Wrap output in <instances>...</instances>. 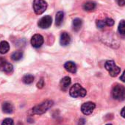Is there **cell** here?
Returning <instances> with one entry per match:
<instances>
[{"label": "cell", "instance_id": "19", "mask_svg": "<svg viewBox=\"0 0 125 125\" xmlns=\"http://www.w3.org/2000/svg\"><path fill=\"white\" fill-rule=\"evenodd\" d=\"M34 77L32 75V74H26V75H24V77H23V78H22V81H23V83H25V84H31V83H33V81H34Z\"/></svg>", "mask_w": 125, "mask_h": 125}, {"label": "cell", "instance_id": "12", "mask_svg": "<svg viewBox=\"0 0 125 125\" xmlns=\"http://www.w3.org/2000/svg\"><path fill=\"white\" fill-rule=\"evenodd\" d=\"M64 67H65L66 70L67 72H70V73L74 74L77 72V66H76V64L74 63V62H72V61L66 62L65 63V65H64Z\"/></svg>", "mask_w": 125, "mask_h": 125}, {"label": "cell", "instance_id": "13", "mask_svg": "<svg viewBox=\"0 0 125 125\" xmlns=\"http://www.w3.org/2000/svg\"><path fill=\"white\" fill-rule=\"evenodd\" d=\"M2 111L5 113L10 114L13 111V105L8 102H5L2 104Z\"/></svg>", "mask_w": 125, "mask_h": 125}, {"label": "cell", "instance_id": "2", "mask_svg": "<svg viewBox=\"0 0 125 125\" xmlns=\"http://www.w3.org/2000/svg\"><path fill=\"white\" fill-rule=\"evenodd\" d=\"M69 94H70V96L74 98L84 97L86 95L87 91L80 84L77 83V84H74L73 86H72L69 91Z\"/></svg>", "mask_w": 125, "mask_h": 125}, {"label": "cell", "instance_id": "17", "mask_svg": "<svg viewBox=\"0 0 125 125\" xmlns=\"http://www.w3.org/2000/svg\"><path fill=\"white\" fill-rule=\"evenodd\" d=\"M96 3L94 2H87L83 5V9L86 11H92L96 8Z\"/></svg>", "mask_w": 125, "mask_h": 125}, {"label": "cell", "instance_id": "4", "mask_svg": "<svg viewBox=\"0 0 125 125\" xmlns=\"http://www.w3.org/2000/svg\"><path fill=\"white\" fill-rule=\"evenodd\" d=\"M105 69L109 72L110 75L113 77H116L121 72V69L118 67L113 60H107L105 62Z\"/></svg>", "mask_w": 125, "mask_h": 125}, {"label": "cell", "instance_id": "22", "mask_svg": "<svg viewBox=\"0 0 125 125\" xmlns=\"http://www.w3.org/2000/svg\"><path fill=\"white\" fill-rule=\"evenodd\" d=\"M104 21H105L106 26H108V27H112V26H113V25H114V23H115L114 20L112 19H110V18H107V19L104 20Z\"/></svg>", "mask_w": 125, "mask_h": 125}, {"label": "cell", "instance_id": "23", "mask_svg": "<svg viewBox=\"0 0 125 125\" xmlns=\"http://www.w3.org/2000/svg\"><path fill=\"white\" fill-rule=\"evenodd\" d=\"M96 26H97L99 29H103V28L106 26L105 21H103V20H98V21H96Z\"/></svg>", "mask_w": 125, "mask_h": 125}, {"label": "cell", "instance_id": "25", "mask_svg": "<svg viewBox=\"0 0 125 125\" xmlns=\"http://www.w3.org/2000/svg\"><path fill=\"white\" fill-rule=\"evenodd\" d=\"M117 2L119 6H124L125 5V0H117Z\"/></svg>", "mask_w": 125, "mask_h": 125}, {"label": "cell", "instance_id": "24", "mask_svg": "<svg viewBox=\"0 0 125 125\" xmlns=\"http://www.w3.org/2000/svg\"><path fill=\"white\" fill-rule=\"evenodd\" d=\"M43 86H44V80H43V78H41V79L39 80V82L38 83V84H37V87H38V88H42Z\"/></svg>", "mask_w": 125, "mask_h": 125}, {"label": "cell", "instance_id": "15", "mask_svg": "<svg viewBox=\"0 0 125 125\" xmlns=\"http://www.w3.org/2000/svg\"><path fill=\"white\" fill-rule=\"evenodd\" d=\"M9 50H10V45L7 41H3L0 43V53L6 54Z\"/></svg>", "mask_w": 125, "mask_h": 125}, {"label": "cell", "instance_id": "20", "mask_svg": "<svg viewBox=\"0 0 125 125\" xmlns=\"http://www.w3.org/2000/svg\"><path fill=\"white\" fill-rule=\"evenodd\" d=\"M118 30L120 34L121 35H125V21L121 20L118 24Z\"/></svg>", "mask_w": 125, "mask_h": 125}, {"label": "cell", "instance_id": "8", "mask_svg": "<svg viewBox=\"0 0 125 125\" xmlns=\"http://www.w3.org/2000/svg\"><path fill=\"white\" fill-rule=\"evenodd\" d=\"M96 107V104L94 102H88L84 103L81 107V110L85 115H90L93 113L94 110Z\"/></svg>", "mask_w": 125, "mask_h": 125}, {"label": "cell", "instance_id": "1", "mask_svg": "<svg viewBox=\"0 0 125 125\" xmlns=\"http://www.w3.org/2000/svg\"><path fill=\"white\" fill-rule=\"evenodd\" d=\"M53 102L52 100H46L41 104L35 106L32 110L31 112L34 115H41L46 113L50 107L53 105Z\"/></svg>", "mask_w": 125, "mask_h": 125}, {"label": "cell", "instance_id": "3", "mask_svg": "<svg viewBox=\"0 0 125 125\" xmlns=\"http://www.w3.org/2000/svg\"><path fill=\"white\" fill-rule=\"evenodd\" d=\"M112 96L116 100L121 101L125 99V88L119 84L115 85L112 91Z\"/></svg>", "mask_w": 125, "mask_h": 125}, {"label": "cell", "instance_id": "18", "mask_svg": "<svg viewBox=\"0 0 125 125\" xmlns=\"http://www.w3.org/2000/svg\"><path fill=\"white\" fill-rule=\"evenodd\" d=\"M23 57V52L21 51H16L13 52L11 55V59L14 61L20 60Z\"/></svg>", "mask_w": 125, "mask_h": 125}, {"label": "cell", "instance_id": "6", "mask_svg": "<svg viewBox=\"0 0 125 125\" xmlns=\"http://www.w3.org/2000/svg\"><path fill=\"white\" fill-rule=\"evenodd\" d=\"M52 17L50 16H45L39 20L38 25L41 29H47L52 25Z\"/></svg>", "mask_w": 125, "mask_h": 125}, {"label": "cell", "instance_id": "11", "mask_svg": "<svg viewBox=\"0 0 125 125\" xmlns=\"http://www.w3.org/2000/svg\"><path fill=\"white\" fill-rule=\"evenodd\" d=\"M71 82H72V80H71V78L69 77H65L62 78L60 83V86L61 90L66 91L68 89L69 86L70 85Z\"/></svg>", "mask_w": 125, "mask_h": 125}, {"label": "cell", "instance_id": "16", "mask_svg": "<svg viewBox=\"0 0 125 125\" xmlns=\"http://www.w3.org/2000/svg\"><path fill=\"white\" fill-rule=\"evenodd\" d=\"M82 25H83V21L80 19H74L73 21V23H72V27H73V30L76 32L79 31L81 27H82Z\"/></svg>", "mask_w": 125, "mask_h": 125}, {"label": "cell", "instance_id": "21", "mask_svg": "<svg viewBox=\"0 0 125 125\" xmlns=\"http://www.w3.org/2000/svg\"><path fill=\"white\" fill-rule=\"evenodd\" d=\"M2 125H14V122H13V120L12 118H5L2 121Z\"/></svg>", "mask_w": 125, "mask_h": 125}, {"label": "cell", "instance_id": "27", "mask_svg": "<svg viewBox=\"0 0 125 125\" xmlns=\"http://www.w3.org/2000/svg\"><path fill=\"white\" fill-rule=\"evenodd\" d=\"M120 79H121V80L122 82L125 83V70H124V72H123V74H121V76Z\"/></svg>", "mask_w": 125, "mask_h": 125}, {"label": "cell", "instance_id": "28", "mask_svg": "<svg viewBox=\"0 0 125 125\" xmlns=\"http://www.w3.org/2000/svg\"><path fill=\"white\" fill-rule=\"evenodd\" d=\"M121 115L123 118H125V107L122 108V110H121Z\"/></svg>", "mask_w": 125, "mask_h": 125}, {"label": "cell", "instance_id": "9", "mask_svg": "<svg viewBox=\"0 0 125 125\" xmlns=\"http://www.w3.org/2000/svg\"><path fill=\"white\" fill-rule=\"evenodd\" d=\"M43 43V38L42 35L39 34L34 35L31 39V44L35 48H39L41 47Z\"/></svg>", "mask_w": 125, "mask_h": 125}, {"label": "cell", "instance_id": "14", "mask_svg": "<svg viewBox=\"0 0 125 125\" xmlns=\"http://www.w3.org/2000/svg\"><path fill=\"white\" fill-rule=\"evenodd\" d=\"M63 19H64V13L62 11L57 12L56 14V16H55V24L57 27H60L62 23Z\"/></svg>", "mask_w": 125, "mask_h": 125}, {"label": "cell", "instance_id": "29", "mask_svg": "<svg viewBox=\"0 0 125 125\" xmlns=\"http://www.w3.org/2000/svg\"><path fill=\"white\" fill-rule=\"evenodd\" d=\"M106 125H112L111 124H106Z\"/></svg>", "mask_w": 125, "mask_h": 125}, {"label": "cell", "instance_id": "26", "mask_svg": "<svg viewBox=\"0 0 125 125\" xmlns=\"http://www.w3.org/2000/svg\"><path fill=\"white\" fill-rule=\"evenodd\" d=\"M85 120L84 118H80L78 122V125H85Z\"/></svg>", "mask_w": 125, "mask_h": 125}, {"label": "cell", "instance_id": "7", "mask_svg": "<svg viewBox=\"0 0 125 125\" xmlns=\"http://www.w3.org/2000/svg\"><path fill=\"white\" fill-rule=\"evenodd\" d=\"M13 69V66L5 58L0 57V70L6 73H10Z\"/></svg>", "mask_w": 125, "mask_h": 125}, {"label": "cell", "instance_id": "5", "mask_svg": "<svg viewBox=\"0 0 125 125\" xmlns=\"http://www.w3.org/2000/svg\"><path fill=\"white\" fill-rule=\"evenodd\" d=\"M33 10L35 14L41 15L47 8V3L44 1V0H34L33 2Z\"/></svg>", "mask_w": 125, "mask_h": 125}, {"label": "cell", "instance_id": "10", "mask_svg": "<svg viewBox=\"0 0 125 125\" xmlns=\"http://www.w3.org/2000/svg\"><path fill=\"white\" fill-rule=\"evenodd\" d=\"M71 43V37L70 35L67 33V32H62V34L60 35V45L66 46H68L69 43Z\"/></svg>", "mask_w": 125, "mask_h": 125}]
</instances>
